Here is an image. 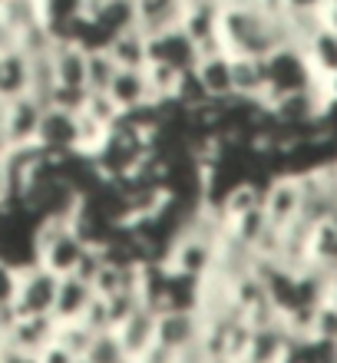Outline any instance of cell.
I'll return each instance as SVG.
<instances>
[{"label": "cell", "instance_id": "obj_1", "mask_svg": "<svg viewBox=\"0 0 337 363\" xmlns=\"http://www.w3.org/2000/svg\"><path fill=\"white\" fill-rule=\"evenodd\" d=\"M87 238L77 231L70 215H53V218H40L33 228V261L43 264L53 274H73L79 261L87 255Z\"/></svg>", "mask_w": 337, "mask_h": 363}, {"label": "cell", "instance_id": "obj_2", "mask_svg": "<svg viewBox=\"0 0 337 363\" xmlns=\"http://www.w3.org/2000/svg\"><path fill=\"white\" fill-rule=\"evenodd\" d=\"M57 284H60V274L47 271L43 264H37V261L17 268V277H13V297H10L13 314L17 317H53Z\"/></svg>", "mask_w": 337, "mask_h": 363}, {"label": "cell", "instance_id": "obj_3", "mask_svg": "<svg viewBox=\"0 0 337 363\" xmlns=\"http://www.w3.org/2000/svg\"><path fill=\"white\" fill-rule=\"evenodd\" d=\"M205 320L199 311H159L155 314V344H162L172 354H185L192 347L202 344Z\"/></svg>", "mask_w": 337, "mask_h": 363}, {"label": "cell", "instance_id": "obj_4", "mask_svg": "<svg viewBox=\"0 0 337 363\" xmlns=\"http://www.w3.org/2000/svg\"><path fill=\"white\" fill-rule=\"evenodd\" d=\"M47 113V106L40 103L37 96H13L4 106V123H0V133L7 139L10 149H20V145H37V129L40 119Z\"/></svg>", "mask_w": 337, "mask_h": 363}, {"label": "cell", "instance_id": "obj_5", "mask_svg": "<svg viewBox=\"0 0 337 363\" xmlns=\"http://www.w3.org/2000/svg\"><path fill=\"white\" fill-rule=\"evenodd\" d=\"M106 96L113 99L116 109L123 116L136 113V109H145V106H169L155 99L143 69H116V77L109 79V86H106Z\"/></svg>", "mask_w": 337, "mask_h": 363}, {"label": "cell", "instance_id": "obj_6", "mask_svg": "<svg viewBox=\"0 0 337 363\" xmlns=\"http://www.w3.org/2000/svg\"><path fill=\"white\" fill-rule=\"evenodd\" d=\"M93 284L83 281L79 274H63L57 284V301H53V320L57 324H77L87 314V307L93 304Z\"/></svg>", "mask_w": 337, "mask_h": 363}, {"label": "cell", "instance_id": "obj_7", "mask_svg": "<svg viewBox=\"0 0 337 363\" xmlns=\"http://www.w3.org/2000/svg\"><path fill=\"white\" fill-rule=\"evenodd\" d=\"M116 337L123 344V354L129 360H136L139 354H145L155 344V311L153 307H133V314H126V320L116 327Z\"/></svg>", "mask_w": 337, "mask_h": 363}, {"label": "cell", "instance_id": "obj_8", "mask_svg": "<svg viewBox=\"0 0 337 363\" xmlns=\"http://www.w3.org/2000/svg\"><path fill=\"white\" fill-rule=\"evenodd\" d=\"M53 337H57V320H53V317H17L7 344L13 347V350H20V354L37 357L43 347L53 344Z\"/></svg>", "mask_w": 337, "mask_h": 363}, {"label": "cell", "instance_id": "obj_9", "mask_svg": "<svg viewBox=\"0 0 337 363\" xmlns=\"http://www.w3.org/2000/svg\"><path fill=\"white\" fill-rule=\"evenodd\" d=\"M106 53L113 57V63L119 69H143L145 60H149V50H145V33L139 27L119 30V33H116V37L106 43Z\"/></svg>", "mask_w": 337, "mask_h": 363}, {"label": "cell", "instance_id": "obj_10", "mask_svg": "<svg viewBox=\"0 0 337 363\" xmlns=\"http://www.w3.org/2000/svg\"><path fill=\"white\" fill-rule=\"evenodd\" d=\"M126 360H129V357L123 354V344H119L116 330L96 334L93 344H89V350L83 354V363H126Z\"/></svg>", "mask_w": 337, "mask_h": 363}, {"label": "cell", "instance_id": "obj_11", "mask_svg": "<svg viewBox=\"0 0 337 363\" xmlns=\"http://www.w3.org/2000/svg\"><path fill=\"white\" fill-rule=\"evenodd\" d=\"M37 363H79V357H73L67 347H60L57 340H53V344L43 347L37 354Z\"/></svg>", "mask_w": 337, "mask_h": 363}, {"label": "cell", "instance_id": "obj_12", "mask_svg": "<svg viewBox=\"0 0 337 363\" xmlns=\"http://www.w3.org/2000/svg\"><path fill=\"white\" fill-rule=\"evenodd\" d=\"M0 363H37L33 354H20L10 344H0Z\"/></svg>", "mask_w": 337, "mask_h": 363}]
</instances>
